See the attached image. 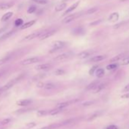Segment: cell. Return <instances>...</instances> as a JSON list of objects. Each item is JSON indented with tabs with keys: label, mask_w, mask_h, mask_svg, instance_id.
<instances>
[{
	"label": "cell",
	"mask_w": 129,
	"mask_h": 129,
	"mask_svg": "<svg viewBox=\"0 0 129 129\" xmlns=\"http://www.w3.org/2000/svg\"><path fill=\"white\" fill-rule=\"evenodd\" d=\"M36 125V124L34 123V122H30V123H28L27 125V127L28 128H32L33 127H34Z\"/></svg>",
	"instance_id": "obj_44"
},
{
	"label": "cell",
	"mask_w": 129,
	"mask_h": 129,
	"mask_svg": "<svg viewBox=\"0 0 129 129\" xmlns=\"http://www.w3.org/2000/svg\"><path fill=\"white\" fill-rule=\"evenodd\" d=\"M70 105V103L69 102H64V103H59L58 105L56 106V108H59V109H64L65 107L69 106Z\"/></svg>",
	"instance_id": "obj_32"
},
{
	"label": "cell",
	"mask_w": 129,
	"mask_h": 129,
	"mask_svg": "<svg viewBox=\"0 0 129 129\" xmlns=\"http://www.w3.org/2000/svg\"><path fill=\"white\" fill-rule=\"evenodd\" d=\"M6 29H7V27H2V28H1V29H0V34L3 33V32L5 31V30Z\"/></svg>",
	"instance_id": "obj_50"
},
{
	"label": "cell",
	"mask_w": 129,
	"mask_h": 129,
	"mask_svg": "<svg viewBox=\"0 0 129 129\" xmlns=\"http://www.w3.org/2000/svg\"><path fill=\"white\" fill-rule=\"evenodd\" d=\"M101 115V112H96L94 114H92L90 116H89V118L87 119V121H93L95 119H96L97 117H99V116Z\"/></svg>",
	"instance_id": "obj_28"
},
{
	"label": "cell",
	"mask_w": 129,
	"mask_h": 129,
	"mask_svg": "<svg viewBox=\"0 0 129 129\" xmlns=\"http://www.w3.org/2000/svg\"><path fill=\"white\" fill-rule=\"evenodd\" d=\"M29 110H30V109H18L17 111L15 112V113H17V114H21V113H24V112H28Z\"/></svg>",
	"instance_id": "obj_41"
},
{
	"label": "cell",
	"mask_w": 129,
	"mask_h": 129,
	"mask_svg": "<svg viewBox=\"0 0 129 129\" xmlns=\"http://www.w3.org/2000/svg\"><path fill=\"white\" fill-rule=\"evenodd\" d=\"M105 75V71L103 69H97L96 71V75L98 78H101Z\"/></svg>",
	"instance_id": "obj_27"
},
{
	"label": "cell",
	"mask_w": 129,
	"mask_h": 129,
	"mask_svg": "<svg viewBox=\"0 0 129 129\" xmlns=\"http://www.w3.org/2000/svg\"><path fill=\"white\" fill-rule=\"evenodd\" d=\"M84 30L82 27H76L72 30V34L75 35L82 34H84Z\"/></svg>",
	"instance_id": "obj_25"
},
{
	"label": "cell",
	"mask_w": 129,
	"mask_h": 129,
	"mask_svg": "<svg viewBox=\"0 0 129 129\" xmlns=\"http://www.w3.org/2000/svg\"><path fill=\"white\" fill-rule=\"evenodd\" d=\"M22 77H23V75L18 76V77H17L16 78H14V79L11 80L9 82H8L6 84H5L2 87H1V90H2V93H3V92H5V91H6V90H9L10 88H11L15 84H16L18 81H20V80L22 78Z\"/></svg>",
	"instance_id": "obj_1"
},
{
	"label": "cell",
	"mask_w": 129,
	"mask_h": 129,
	"mask_svg": "<svg viewBox=\"0 0 129 129\" xmlns=\"http://www.w3.org/2000/svg\"><path fill=\"white\" fill-rule=\"evenodd\" d=\"M10 121H11V119H3V120L1 121V125H7V124L9 123Z\"/></svg>",
	"instance_id": "obj_39"
},
{
	"label": "cell",
	"mask_w": 129,
	"mask_h": 129,
	"mask_svg": "<svg viewBox=\"0 0 129 129\" xmlns=\"http://www.w3.org/2000/svg\"><path fill=\"white\" fill-rule=\"evenodd\" d=\"M11 57H12L11 55L9 54V55H6V56H4L3 58H2L1 59H0V65H2L5 64L6 62H8L11 59Z\"/></svg>",
	"instance_id": "obj_21"
},
{
	"label": "cell",
	"mask_w": 129,
	"mask_h": 129,
	"mask_svg": "<svg viewBox=\"0 0 129 129\" xmlns=\"http://www.w3.org/2000/svg\"><path fill=\"white\" fill-rule=\"evenodd\" d=\"M94 53V51L92 50H86V51H83L81 52H80L78 55H77V57L79 59H87L88 57H90L92 54Z\"/></svg>",
	"instance_id": "obj_8"
},
{
	"label": "cell",
	"mask_w": 129,
	"mask_h": 129,
	"mask_svg": "<svg viewBox=\"0 0 129 129\" xmlns=\"http://www.w3.org/2000/svg\"><path fill=\"white\" fill-rule=\"evenodd\" d=\"M66 45V43L64 41H56L52 43V49L50 51V53H53L56 51H59L60 50H62V48L65 47V46Z\"/></svg>",
	"instance_id": "obj_2"
},
{
	"label": "cell",
	"mask_w": 129,
	"mask_h": 129,
	"mask_svg": "<svg viewBox=\"0 0 129 129\" xmlns=\"http://www.w3.org/2000/svg\"><path fill=\"white\" fill-rule=\"evenodd\" d=\"M97 9H97L96 7V8H92V9L87 10V14H92V13H94V12H96V11H97Z\"/></svg>",
	"instance_id": "obj_40"
},
{
	"label": "cell",
	"mask_w": 129,
	"mask_h": 129,
	"mask_svg": "<svg viewBox=\"0 0 129 129\" xmlns=\"http://www.w3.org/2000/svg\"><path fill=\"white\" fill-rule=\"evenodd\" d=\"M36 10V6L35 5H31V6H30V7L28 8L27 9V13L28 14H32L34 13V12H35Z\"/></svg>",
	"instance_id": "obj_34"
},
{
	"label": "cell",
	"mask_w": 129,
	"mask_h": 129,
	"mask_svg": "<svg viewBox=\"0 0 129 129\" xmlns=\"http://www.w3.org/2000/svg\"><path fill=\"white\" fill-rule=\"evenodd\" d=\"M14 5L13 3H2L0 5V10H7Z\"/></svg>",
	"instance_id": "obj_23"
},
{
	"label": "cell",
	"mask_w": 129,
	"mask_h": 129,
	"mask_svg": "<svg viewBox=\"0 0 129 129\" xmlns=\"http://www.w3.org/2000/svg\"><path fill=\"white\" fill-rule=\"evenodd\" d=\"M121 98H123V99H129V93L125 94V95H122Z\"/></svg>",
	"instance_id": "obj_48"
},
{
	"label": "cell",
	"mask_w": 129,
	"mask_h": 129,
	"mask_svg": "<svg viewBox=\"0 0 129 129\" xmlns=\"http://www.w3.org/2000/svg\"><path fill=\"white\" fill-rule=\"evenodd\" d=\"M46 76V74L45 73H40V74H37V75H36L35 76H34L32 81H39L40 80L45 78Z\"/></svg>",
	"instance_id": "obj_16"
},
{
	"label": "cell",
	"mask_w": 129,
	"mask_h": 129,
	"mask_svg": "<svg viewBox=\"0 0 129 129\" xmlns=\"http://www.w3.org/2000/svg\"><path fill=\"white\" fill-rule=\"evenodd\" d=\"M62 126V124L61 123H56V124H52L50 125H47L45 127H43L40 129H57L59 127Z\"/></svg>",
	"instance_id": "obj_22"
},
{
	"label": "cell",
	"mask_w": 129,
	"mask_h": 129,
	"mask_svg": "<svg viewBox=\"0 0 129 129\" xmlns=\"http://www.w3.org/2000/svg\"><path fill=\"white\" fill-rule=\"evenodd\" d=\"M15 33V30H10V31H9V32H7V33H5V34H3L2 36H0V41H2V40H6V39L9 38L10 36H11Z\"/></svg>",
	"instance_id": "obj_15"
},
{
	"label": "cell",
	"mask_w": 129,
	"mask_h": 129,
	"mask_svg": "<svg viewBox=\"0 0 129 129\" xmlns=\"http://www.w3.org/2000/svg\"><path fill=\"white\" fill-rule=\"evenodd\" d=\"M81 14L79 13H77V14H74V15H68L66 17H65L63 21H62V23L63 24H68V23H70L72 21H74L75 19H76L77 17H78Z\"/></svg>",
	"instance_id": "obj_7"
},
{
	"label": "cell",
	"mask_w": 129,
	"mask_h": 129,
	"mask_svg": "<svg viewBox=\"0 0 129 129\" xmlns=\"http://www.w3.org/2000/svg\"><path fill=\"white\" fill-rule=\"evenodd\" d=\"M106 87V83H102V84H100L96 86V87L94 90V94H97V93H100L102 90H103Z\"/></svg>",
	"instance_id": "obj_14"
},
{
	"label": "cell",
	"mask_w": 129,
	"mask_h": 129,
	"mask_svg": "<svg viewBox=\"0 0 129 129\" xmlns=\"http://www.w3.org/2000/svg\"><path fill=\"white\" fill-rule=\"evenodd\" d=\"M32 103V100L30 99H24V100H21L19 101H17L16 103L17 105L21 106H27L28 105H30V103Z\"/></svg>",
	"instance_id": "obj_11"
},
{
	"label": "cell",
	"mask_w": 129,
	"mask_h": 129,
	"mask_svg": "<svg viewBox=\"0 0 129 129\" xmlns=\"http://www.w3.org/2000/svg\"><path fill=\"white\" fill-rule=\"evenodd\" d=\"M119 15L117 12H113L111 15H110L108 17V21L110 22H115L119 20Z\"/></svg>",
	"instance_id": "obj_12"
},
{
	"label": "cell",
	"mask_w": 129,
	"mask_h": 129,
	"mask_svg": "<svg viewBox=\"0 0 129 129\" xmlns=\"http://www.w3.org/2000/svg\"><path fill=\"white\" fill-rule=\"evenodd\" d=\"M56 33V30H49V31H45L43 34L40 37V40H46L49 37H50L52 35H54Z\"/></svg>",
	"instance_id": "obj_5"
},
{
	"label": "cell",
	"mask_w": 129,
	"mask_h": 129,
	"mask_svg": "<svg viewBox=\"0 0 129 129\" xmlns=\"http://www.w3.org/2000/svg\"><path fill=\"white\" fill-rule=\"evenodd\" d=\"M70 57H71V55L69 53H62L56 57H55L54 60L56 61V62H62V61L69 59Z\"/></svg>",
	"instance_id": "obj_6"
},
{
	"label": "cell",
	"mask_w": 129,
	"mask_h": 129,
	"mask_svg": "<svg viewBox=\"0 0 129 129\" xmlns=\"http://www.w3.org/2000/svg\"><path fill=\"white\" fill-rule=\"evenodd\" d=\"M128 90H129V84L127 86H125V88L123 89V91H128Z\"/></svg>",
	"instance_id": "obj_49"
},
{
	"label": "cell",
	"mask_w": 129,
	"mask_h": 129,
	"mask_svg": "<svg viewBox=\"0 0 129 129\" xmlns=\"http://www.w3.org/2000/svg\"><path fill=\"white\" fill-rule=\"evenodd\" d=\"M75 120H74L73 119H69V120L64 121L63 122H61V124H62V125H68V124H71Z\"/></svg>",
	"instance_id": "obj_37"
},
{
	"label": "cell",
	"mask_w": 129,
	"mask_h": 129,
	"mask_svg": "<svg viewBox=\"0 0 129 129\" xmlns=\"http://www.w3.org/2000/svg\"><path fill=\"white\" fill-rule=\"evenodd\" d=\"M100 81H94V82H92V83H90L87 87V88H86V90H94L96 87V86L98 85V84H100Z\"/></svg>",
	"instance_id": "obj_18"
},
{
	"label": "cell",
	"mask_w": 129,
	"mask_h": 129,
	"mask_svg": "<svg viewBox=\"0 0 129 129\" xmlns=\"http://www.w3.org/2000/svg\"><path fill=\"white\" fill-rule=\"evenodd\" d=\"M125 56H126L125 53H121V54L117 55V56H115V57H113L112 59H110V62H111V63L116 62H119L120 60H121L123 58H125Z\"/></svg>",
	"instance_id": "obj_13"
},
{
	"label": "cell",
	"mask_w": 129,
	"mask_h": 129,
	"mask_svg": "<svg viewBox=\"0 0 129 129\" xmlns=\"http://www.w3.org/2000/svg\"><path fill=\"white\" fill-rule=\"evenodd\" d=\"M23 20L21 19V18H18V19H17L15 21V25L16 27H19V26H22L23 25Z\"/></svg>",
	"instance_id": "obj_35"
},
{
	"label": "cell",
	"mask_w": 129,
	"mask_h": 129,
	"mask_svg": "<svg viewBox=\"0 0 129 129\" xmlns=\"http://www.w3.org/2000/svg\"><path fill=\"white\" fill-rule=\"evenodd\" d=\"M33 1L36 3H39V4H41V5H45V4L47 3L48 0H33Z\"/></svg>",
	"instance_id": "obj_38"
},
{
	"label": "cell",
	"mask_w": 129,
	"mask_h": 129,
	"mask_svg": "<svg viewBox=\"0 0 129 129\" xmlns=\"http://www.w3.org/2000/svg\"><path fill=\"white\" fill-rule=\"evenodd\" d=\"M106 58V56L105 55H100V56H95L93 58H91L90 59V62H101V61L104 60Z\"/></svg>",
	"instance_id": "obj_10"
},
{
	"label": "cell",
	"mask_w": 129,
	"mask_h": 129,
	"mask_svg": "<svg viewBox=\"0 0 129 129\" xmlns=\"http://www.w3.org/2000/svg\"><path fill=\"white\" fill-rule=\"evenodd\" d=\"M55 87H56V84H54L52 83H47V84H45V86L43 88L47 90H51L54 89Z\"/></svg>",
	"instance_id": "obj_31"
},
{
	"label": "cell",
	"mask_w": 129,
	"mask_h": 129,
	"mask_svg": "<svg viewBox=\"0 0 129 129\" xmlns=\"http://www.w3.org/2000/svg\"><path fill=\"white\" fill-rule=\"evenodd\" d=\"M63 109H59V108H56V109H51L49 111V114L51 115H58L59 113H60L61 112H62Z\"/></svg>",
	"instance_id": "obj_24"
},
{
	"label": "cell",
	"mask_w": 129,
	"mask_h": 129,
	"mask_svg": "<svg viewBox=\"0 0 129 129\" xmlns=\"http://www.w3.org/2000/svg\"><path fill=\"white\" fill-rule=\"evenodd\" d=\"M96 68H97V66H94V67H93V69L90 70V71H89L90 75H93V74L95 72V71L96 70Z\"/></svg>",
	"instance_id": "obj_45"
},
{
	"label": "cell",
	"mask_w": 129,
	"mask_h": 129,
	"mask_svg": "<svg viewBox=\"0 0 129 129\" xmlns=\"http://www.w3.org/2000/svg\"><path fill=\"white\" fill-rule=\"evenodd\" d=\"M119 1H121V2H124V1H125V0H119Z\"/></svg>",
	"instance_id": "obj_52"
},
{
	"label": "cell",
	"mask_w": 129,
	"mask_h": 129,
	"mask_svg": "<svg viewBox=\"0 0 129 129\" xmlns=\"http://www.w3.org/2000/svg\"><path fill=\"white\" fill-rule=\"evenodd\" d=\"M35 23H36V21H35V20H33V21H30L26 22L25 24H23V25L21 27V30H24V29L29 28V27H30L31 26H33Z\"/></svg>",
	"instance_id": "obj_20"
},
{
	"label": "cell",
	"mask_w": 129,
	"mask_h": 129,
	"mask_svg": "<svg viewBox=\"0 0 129 129\" xmlns=\"http://www.w3.org/2000/svg\"><path fill=\"white\" fill-rule=\"evenodd\" d=\"M94 103V102H92V101H90V102H86V103H84L82 105L84 106H90V105H92V104Z\"/></svg>",
	"instance_id": "obj_43"
},
{
	"label": "cell",
	"mask_w": 129,
	"mask_h": 129,
	"mask_svg": "<svg viewBox=\"0 0 129 129\" xmlns=\"http://www.w3.org/2000/svg\"><path fill=\"white\" fill-rule=\"evenodd\" d=\"M101 22V20H99V21H94V22H93V23H90V26H93V25H96V24H100Z\"/></svg>",
	"instance_id": "obj_47"
},
{
	"label": "cell",
	"mask_w": 129,
	"mask_h": 129,
	"mask_svg": "<svg viewBox=\"0 0 129 129\" xmlns=\"http://www.w3.org/2000/svg\"><path fill=\"white\" fill-rule=\"evenodd\" d=\"M40 61V59L37 57H31V58H28L26 59L21 62V65H31L34 63H36Z\"/></svg>",
	"instance_id": "obj_3"
},
{
	"label": "cell",
	"mask_w": 129,
	"mask_h": 129,
	"mask_svg": "<svg viewBox=\"0 0 129 129\" xmlns=\"http://www.w3.org/2000/svg\"><path fill=\"white\" fill-rule=\"evenodd\" d=\"M106 129H118V127L116 125H111L107 127Z\"/></svg>",
	"instance_id": "obj_46"
},
{
	"label": "cell",
	"mask_w": 129,
	"mask_h": 129,
	"mask_svg": "<svg viewBox=\"0 0 129 129\" xmlns=\"http://www.w3.org/2000/svg\"><path fill=\"white\" fill-rule=\"evenodd\" d=\"M44 86H45V83H43V82H38L37 84H36V87H40V88L44 87Z\"/></svg>",
	"instance_id": "obj_42"
},
{
	"label": "cell",
	"mask_w": 129,
	"mask_h": 129,
	"mask_svg": "<svg viewBox=\"0 0 129 129\" xmlns=\"http://www.w3.org/2000/svg\"><path fill=\"white\" fill-rule=\"evenodd\" d=\"M65 71L63 70V69H57V70H56L54 71V74L56 75H58V76H60V75H65Z\"/></svg>",
	"instance_id": "obj_33"
},
{
	"label": "cell",
	"mask_w": 129,
	"mask_h": 129,
	"mask_svg": "<svg viewBox=\"0 0 129 129\" xmlns=\"http://www.w3.org/2000/svg\"><path fill=\"white\" fill-rule=\"evenodd\" d=\"M79 3H80V2H79V1H77V2H75V4H73L71 6H70V7H69V9H68V10H66V11H65V12L64 13V15H67V14L70 13V12L73 11L74 10H75V9H77V7L78 6Z\"/></svg>",
	"instance_id": "obj_17"
},
{
	"label": "cell",
	"mask_w": 129,
	"mask_h": 129,
	"mask_svg": "<svg viewBox=\"0 0 129 129\" xmlns=\"http://www.w3.org/2000/svg\"><path fill=\"white\" fill-rule=\"evenodd\" d=\"M3 75H4V72H0V77H1Z\"/></svg>",
	"instance_id": "obj_51"
},
{
	"label": "cell",
	"mask_w": 129,
	"mask_h": 129,
	"mask_svg": "<svg viewBox=\"0 0 129 129\" xmlns=\"http://www.w3.org/2000/svg\"><path fill=\"white\" fill-rule=\"evenodd\" d=\"M116 67H117V65L112 63V64H110V65H109L106 66V69L107 70H112V69H116Z\"/></svg>",
	"instance_id": "obj_36"
},
{
	"label": "cell",
	"mask_w": 129,
	"mask_h": 129,
	"mask_svg": "<svg viewBox=\"0 0 129 129\" xmlns=\"http://www.w3.org/2000/svg\"><path fill=\"white\" fill-rule=\"evenodd\" d=\"M12 15H13V12L11 11H9L7 12V13H5L1 18V21L2 22H5V21H7L8 20H9L10 18L12 17Z\"/></svg>",
	"instance_id": "obj_19"
},
{
	"label": "cell",
	"mask_w": 129,
	"mask_h": 129,
	"mask_svg": "<svg viewBox=\"0 0 129 129\" xmlns=\"http://www.w3.org/2000/svg\"><path fill=\"white\" fill-rule=\"evenodd\" d=\"M120 65L125 66V65H129V56H125L121 59V61L119 63Z\"/></svg>",
	"instance_id": "obj_30"
},
{
	"label": "cell",
	"mask_w": 129,
	"mask_h": 129,
	"mask_svg": "<svg viewBox=\"0 0 129 129\" xmlns=\"http://www.w3.org/2000/svg\"><path fill=\"white\" fill-rule=\"evenodd\" d=\"M45 31H36L34 33H32L30 34L27 36H26L23 39V40H26V41H29V40H34L36 37H40V36L43 34Z\"/></svg>",
	"instance_id": "obj_4"
},
{
	"label": "cell",
	"mask_w": 129,
	"mask_h": 129,
	"mask_svg": "<svg viewBox=\"0 0 129 129\" xmlns=\"http://www.w3.org/2000/svg\"><path fill=\"white\" fill-rule=\"evenodd\" d=\"M0 5H1V3H0Z\"/></svg>",
	"instance_id": "obj_53"
},
{
	"label": "cell",
	"mask_w": 129,
	"mask_h": 129,
	"mask_svg": "<svg viewBox=\"0 0 129 129\" xmlns=\"http://www.w3.org/2000/svg\"><path fill=\"white\" fill-rule=\"evenodd\" d=\"M52 67V65L50 63H45V64H40L38 65L35 67V69L36 70L39 71H46V70H49Z\"/></svg>",
	"instance_id": "obj_9"
},
{
	"label": "cell",
	"mask_w": 129,
	"mask_h": 129,
	"mask_svg": "<svg viewBox=\"0 0 129 129\" xmlns=\"http://www.w3.org/2000/svg\"><path fill=\"white\" fill-rule=\"evenodd\" d=\"M66 7H67V4L66 3H61V4H59V5H57L56 6L55 10H56V11H60L64 10Z\"/></svg>",
	"instance_id": "obj_26"
},
{
	"label": "cell",
	"mask_w": 129,
	"mask_h": 129,
	"mask_svg": "<svg viewBox=\"0 0 129 129\" xmlns=\"http://www.w3.org/2000/svg\"><path fill=\"white\" fill-rule=\"evenodd\" d=\"M48 114H49V110H46V109L39 110L37 113H36V115H37V116H39V117H43V116H46Z\"/></svg>",
	"instance_id": "obj_29"
}]
</instances>
